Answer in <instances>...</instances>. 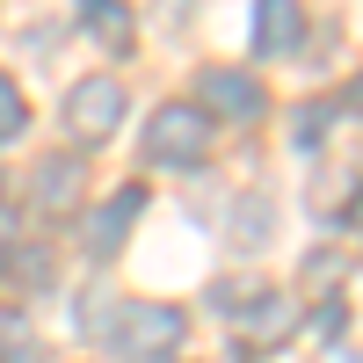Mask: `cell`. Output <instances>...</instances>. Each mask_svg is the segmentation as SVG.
I'll return each mask as SVG.
<instances>
[{"mask_svg": "<svg viewBox=\"0 0 363 363\" xmlns=\"http://www.w3.org/2000/svg\"><path fill=\"white\" fill-rule=\"evenodd\" d=\"M211 153V116L196 102H160L153 116H145V160L160 167H196Z\"/></svg>", "mask_w": 363, "mask_h": 363, "instance_id": "1", "label": "cell"}, {"mask_svg": "<svg viewBox=\"0 0 363 363\" xmlns=\"http://www.w3.org/2000/svg\"><path fill=\"white\" fill-rule=\"evenodd\" d=\"M182 342H189V313L174 306H124V320H116V349H124L131 363H167Z\"/></svg>", "mask_w": 363, "mask_h": 363, "instance_id": "2", "label": "cell"}, {"mask_svg": "<svg viewBox=\"0 0 363 363\" xmlns=\"http://www.w3.org/2000/svg\"><path fill=\"white\" fill-rule=\"evenodd\" d=\"M124 109H131L124 80H116V73H87V80H73V95H66V131L80 145H102L116 124H124Z\"/></svg>", "mask_w": 363, "mask_h": 363, "instance_id": "3", "label": "cell"}, {"mask_svg": "<svg viewBox=\"0 0 363 363\" xmlns=\"http://www.w3.org/2000/svg\"><path fill=\"white\" fill-rule=\"evenodd\" d=\"M138 211H145V189H138V182L109 189V196H102V203L80 218V240H87V255H95V262L124 255V240H131V225H138Z\"/></svg>", "mask_w": 363, "mask_h": 363, "instance_id": "4", "label": "cell"}, {"mask_svg": "<svg viewBox=\"0 0 363 363\" xmlns=\"http://www.w3.org/2000/svg\"><path fill=\"white\" fill-rule=\"evenodd\" d=\"M196 109H203V116H225V124H255V116L269 109V95H262L247 73L211 66V73H196Z\"/></svg>", "mask_w": 363, "mask_h": 363, "instance_id": "5", "label": "cell"}, {"mask_svg": "<svg viewBox=\"0 0 363 363\" xmlns=\"http://www.w3.org/2000/svg\"><path fill=\"white\" fill-rule=\"evenodd\" d=\"M291 327H298V306L284 291H255V313L240 320V349H277V342H291Z\"/></svg>", "mask_w": 363, "mask_h": 363, "instance_id": "6", "label": "cell"}, {"mask_svg": "<svg viewBox=\"0 0 363 363\" xmlns=\"http://www.w3.org/2000/svg\"><path fill=\"white\" fill-rule=\"evenodd\" d=\"M298 37H306V8L298 0H255V51L262 58L298 51Z\"/></svg>", "mask_w": 363, "mask_h": 363, "instance_id": "7", "label": "cell"}, {"mask_svg": "<svg viewBox=\"0 0 363 363\" xmlns=\"http://www.w3.org/2000/svg\"><path fill=\"white\" fill-rule=\"evenodd\" d=\"M80 15H87V37H95L102 51L131 44V8H124V0H80Z\"/></svg>", "mask_w": 363, "mask_h": 363, "instance_id": "8", "label": "cell"}, {"mask_svg": "<svg viewBox=\"0 0 363 363\" xmlns=\"http://www.w3.org/2000/svg\"><path fill=\"white\" fill-rule=\"evenodd\" d=\"M73 196H80V167L58 153V160H44L37 167V203L44 211H73Z\"/></svg>", "mask_w": 363, "mask_h": 363, "instance_id": "9", "label": "cell"}, {"mask_svg": "<svg viewBox=\"0 0 363 363\" xmlns=\"http://www.w3.org/2000/svg\"><path fill=\"white\" fill-rule=\"evenodd\" d=\"M29 131V95L15 87V73H0V145Z\"/></svg>", "mask_w": 363, "mask_h": 363, "instance_id": "10", "label": "cell"}, {"mask_svg": "<svg viewBox=\"0 0 363 363\" xmlns=\"http://www.w3.org/2000/svg\"><path fill=\"white\" fill-rule=\"evenodd\" d=\"M29 349H37V342H29V320L22 313H0V363H22Z\"/></svg>", "mask_w": 363, "mask_h": 363, "instance_id": "11", "label": "cell"}, {"mask_svg": "<svg viewBox=\"0 0 363 363\" xmlns=\"http://www.w3.org/2000/svg\"><path fill=\"white\" fill-rule=\"evenodd\" d=\"M320 131H327V109L313 102V109H298V138H291V145H298V153H313V145H320Z\"/></svg>", "mask_w": 363, "mask_h": 363, "instance_id": "12", "label": "cell"}, {"mask_svg": "<svg viewBox=\"0 0 363 363\" xmlns=\"http://www.w3.org/2000/svg\"><path fill=\"white\" fill-rule=\"evenodd\" d=\"M349 109H356V116H363V73H356V87H349Z\"/></svg>", "mask_w": 363, "mask_h": 363, "instance_id": "13", "label": "cell"}, {"mask_svg": "<svg viewBox=\"0 0 363 363\" xmlns=\"http://www.w3.org/2000/svg\"><path fill=\"white\" fill-rule=\"evenodd\" d=\"M349 218H356V233H363V196H356V211H349Z\"/></svg>", "mask_w": 363, "mask_h": 363, "instance_id": "14", "label": "cell"}]
</instances>
